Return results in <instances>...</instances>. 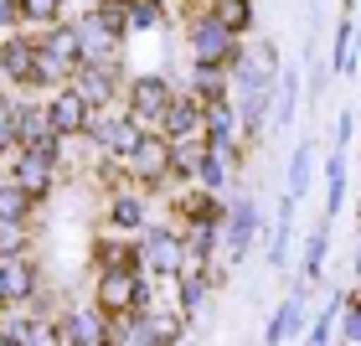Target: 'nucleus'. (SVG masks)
Wrapping results in <instances>:
<instances>
[{
  "instance_id": "obj_26",
  "label": "nucleus",
  "mask_w": 361,
  "mask_h": 346,
  "mask_svg": "<svg viewBox=\"0 0 361 346\" xmlns=\"http://www.w3.org/2000/svg\"><path fill=\"white\" fill-rule=\"evenodd\" d=\"M207 11L217 16V21H222L227 31H233V37H243V31H253V21H258V16H253V0H212Z\"/></svg>"
},
{
  "instance_id": "obj_46",
  "label": "nucleus",
  "mask_w": 361,
  "mask_h": 346,
  "mask_svg": "<svg viewBox=\"0 0 361 346\" xmlns=\"http://www.w3.org/2000/svg\"><path fill=\"white\" fill-rule=\"evenodd\" d=\"M356 346H361V341H356Z\"/></svg>"
},
{
  "instance_id": "obj_33",
  "label": "nucleus",
  "mask_w": 361,
  "mask_h": 346,
  "mask_svg": "<svg viewBox=\"0 0 361 346\" xmlns=\"http://www.w3.org/2000/svg\"><path fill=\"white\" fill-rule=\"evenodd\" d=\"M62 11H68V0H21V21L26 26H57L62 21Z\"/></svg>"
},
{
  "instance_id": "obj_2",
  "label": "nucleus",
  "mask_w": 361,
  "mask_h": 346,
  "mask_svg": "<svg viewBox=\"0 0 361 346\" xmlns=\"http://www.w3.org/2000/svg\"><path fill=\"white\" fill-rule=\"evenodd\" d=\"M186 42H191V62H202V68H238V57H243V42L212 11H196L191 16Z\"/></svg>"
},
{
  "instance_id": "obj_1",
  "label": "nucleus",
  "mask_w": 361,
  "mask_h": 346,
  "mask_svg": "<svg viewBox=\"0 0 361 346\" xmlns=\"http://www.w3.org/2000/svg\"><path fill=\"white\" fill-rule=\"evenodd\" d=\"M124 176L135 181L140 191H150V196L166 191L171 181H176L171 176V140L160 135V129H145V135L135 140V150L124 155Z\"/></svg>"
},
{
  "instance_id": "obj_17",
  "label": "nucleus",
  "mask_w": 361,
  "mask_h": 346,
  "mask_svg": "<svg viewBox=\"0 0 361 346\" xmlns=\"http://www.w3.org/2000/svg\"><path fill=\"white\" fill-rule=\"evenodd\" d=\"M62 336H68V346H104L109 341V316L104 310H68V316H57Z\"/></svg>"
},
{
  "instance_id": "obj_34",
  "label": "nucleus",
  "mask_w": 361,
  "mask_h": 346,
  "mask_svg": "<svg viewBox=\"0 0 361 346\" xmlns=\"http://www.w3.org/2000/svg\"><path fill=\"white\" fill-rule=\"evenodd\" d=\"M227 171H233V160H227L222 150H207L202 171H196V186H207V191H222V186H227Z\"/></svg>"
},
{
  "instance_id": "obj_38",
  "label": "nucleus",
  "mask_w": 361,
  "mask_h": 346,
  "mask_svg": "<svg viewBox=\"0 0 361 346\" xmlns=\"http://www.w3.org/2000/svg\"><path fill=\"white\" fill-rule=\"evenodd\" d=\"M336 336H346L351 346L361 341V305L351 300V294H346V310H341V331H336Z\"/></svg>"
},
{
  "instance_id": "obj_29",
  "label": "nucleus",
  "mask_w": 361,
  "mask_h": 346,
  "mask_svg": "<svg viewBox=\"0 0 361 346\" xmlns=\"http://www.w3.org/2000/svg\"><path fill=\"white\" fill-rule=\"evenodd\" d=\"M31 207H37V202H31L11 176L0 181V222H31Z\"/></svg>"
},
{
  "instance_id": "obj_23",
  "label": "nucleus",
  "mask_w": 361,
  "mask_h": 346,
  "mask_svg": "<svg viewBox=\"0 0 361 346\" xmlns=\"http://www.w3.org/2000/svg\"><path fill=\"white\" fill-rule=\"evenodd\" d=\"M294 104H300V73L284 68L279 83H274V124L269 129H289L294 124Z\"/></svg>"
},
{
  "instance_id": "obj_15",
  "label": "nucleus",
  "mask_w": 361,
  "mask_h": 346,
  "mask_svg": "<svg viewBox=\"0 0 361 346\" xmlns=\"http://www.w3.org/2000/svg\"><path fill=\"white\" fill-rule=\"evenodd\" d=\"M93 269L98 274H114V269H145V249H140V238H98L93 243Z\"/></svg>"
},
{
  "instance_id": "obj_40",
  "label": "nucleus",
  "mask_w": 361,
  "mask_h": 346,
  "mask_svg": "<svg viewBox=\"0 0 361 346\" xmlns=\"http://www.w3.org/2000/svg\"><path fill=\"white\" fill-rule=\"evenodd\" d=\"M351 129H356V114H341V119H336V150H346Z\"/></svg>"
},
{
  "instance_id": "obj_28",
  "label": "nucleus",
  "mask_w": 361,
  "mask_h": 346,
  "mask_svg": "<svg viewBox=\"0 0 361 346\" xmlns=\"http://www.w3.org/2000/svg\"><path fill=\"white\" fill-rule=\"evenodd\" d=\"M191 93L202 98V104H222L227 98V68H202V62H196L191 68Z\"/></svg>"
},
{
  "instance_id": "obj_21",
  "label": "nucleus",
  "mask_w": 361,
  "mask_h": 346,
  "mask_svg": "<svg viewBox=\"0 0 361 346\" xmlns=\"http://www.w3.org/2000/svg\"><path fill=\"white\" fill-rule=\"evenodd\" d=\"M207 135H191V140H171V176L176 181H196V171H202L207 160Z\"/></svg>"
},
{
  "instance_id": "obj_20",
  "label": "nucleus",
  "mask_w": 361,
  "mask_h": 346,
  "mask_svg": "<svg viewBox=\"0 0 361 346\" xmlns=\"http://www.w3.org/2000/svg\"><path fill=\"white\" fill-rule=\"evenodd\" d=\"M207 290H212V269H180L176 274V305L186 321L207 310Z\"/></svg>"
},
{
  "instance_id": "obj_36",
  "label": "nucleus",
  "mask_w": 361,
  "mask_h": 346,
  "mask_svg": "<svg viewBox=\"0 0 361 346\" xmlns=\"http://www.w3.org/2000/svg\"><path fill=\"white\" fill-rule=\"evenodd\" d=\"M31 249V222H0V258H16Z\"/></svg>"
},
{
  "instance_id": "obj_22",
  "label": "nucleus",
  "mask_w": 361,
  "mask_h": 346,
  "mask_svg": "<svg viewBox=\"0 0 361 346\" xmlns=\"http://www.w3.org/2000/svg\"><path fill=\"white\" fill-rule=\"evenodd\" d=\"M325 253H331V217H320V227L305 243V258H300V279L305 285H315V279L325 274Z\"/></svg>"
},
{
  "instance_id": "obj_32",
  "label": "nucleus",
  "mask_w": 361,
  "mask_h": 346,
  "mask_svg": "<svg viewBox=\"0 0 361 346\" xmlns=\"http://www.w3.org/2000/svg\"><path fill=\"white\" fill-rule=\"evenodd\" d=\"M21 346H68V336H62L57 316H31V321H26Z\"/></svg>"
},
{
  "instance_id": "obj_18",
  "label": "nucleus",
  "mask_w": 361,
  "mask_h": 346,
  "mask_svg": "<svg viewBox=\"0 0 361 346\" xmlns=\"http://www.w3.org/2000/svg\"><path fill=\"white\" fill-rule=\"evenodd\" d=\"M6 285H11V305H31L42 294V269L31 253H16L6 258Z\"/></svg>"
},
{
  "instance_id": "obj_10",
  "label": "nucleus",
  "mask_w": 361,
  "mask_h": 346,
  "mask_svg": "<svg viewBox=\"0 0 361 346\" xmlns=\"http://www.w3.org/2000/svg\"><path fill=\"white\" fill-rule=\"evenodd\" d=\"M140 135H145V129L129 119V114H114V109L93 114V129H88L93 150L104 155V160H124L129 150H135V140H140Z\"/></svg>"
},
{
  "instance_id": "obj_43",
  "label": "nucleus",
  "mask_w": 361,
  "mask_h": 346,
  "mask_svg": "<svg viewBox=\"0 0 361 346\" xmlns=\"http://www.w3.org/2000/svg\"><path fill=\"white\" fill-rule=\"evenodd\" d=\"M6 310H11V305H0V326H6Z\"/></svg>"
},
{
  "instance_id": "obj_13",
  "label": "nucleus",
  "mask_w": 361,
  "mask_h": 346,
  "mask_svg": "<svg viewBox=\"0 0 361 346\" xmlns=\"http://www.w3.org/2000/svg\"><path fill=\"white\" fill-rule=\"evenodd\" d=\"M109 227H114V233L140 238L145 227H150V191H140L135 181H129V186H119V191L109 196Z\"/></svg>"
},
{
  "instance_id": "obj_6",
  "label": "nucleus",
  "mask_w": 361,
  "mask_h": 346,
  "mask_svg": "<svg viewBox=\"0 0 361 346\" xmlns=\"http://www.w3.org/2000/svg\"><path fill=\"white\" fill-rule=\"evenodd\" d=\"M62 140L52 114H47V104H21L16 109V150H37V155H52L62 166Z\"/></svg>"
},
{
  "instance_id": "obj_11",
  "label": "nucleus",
  "mask_w": 361,
  "mask_h": 346,
  "mask_svg": "<svg viewBox=\"0 0 361 346\" xmlns=\"http://www.w3.org/2000/svg\"><path fill=\"white\" fill-rule=\"evenodd\" d=\"M11 181L31 196V202H47V196L57 191V160L52 155H37V150H16Z\"/></svg>"
},
{
  "instance_id": "obj_5",
  "label": "nucleus",
  "mask_w": 361,
  "mask_h": 346,
  "mask_svg": "<svg viewBox=\"0 0 361 346\" xmlns=\"http://www.w3.org/2000/svg\"><path fill=\"white\" fill-rule=\"evenodd\" d=\"M42 62H47V73L57 78V83H73V73L83 68V37H78V21H57V26H47L42 37Z\"/></svg>"
},
{
  "instance_id": "obj_14",
  "label": "nucleus",
  "mask_w": 361,
  "mask_h": 346,
  "mask_svg": "<svg viewBox=\"0 0 361 346\" xmlns=\"http://www.w3.org/2000/svg\"><path fill=\"white\" fill-rule=\"evenodd\" d=\"M202 119H207L202 98H196V93H176L171 109H166V119H160V135H166V140H191V135H202Z\"/></svg>"
},
{
  "instance_id": "obj_7",
  "label": "nucleus",
  "mask_w": 361,
  "mask_h": 346,
  "mask_svg": "<svg viewBox=\"0 0 361 346\" xmlns=\"http://www.w3.org/2000/svg\"><path fill=\"white\" fill-rule=\"evenodd\" d=\"M140 249H145V269H150L155 279H176L180 269H186V243H180L176 227L166 222H150L140 233Z\"/></svg>"
},
{
  "instance_id": "obj_42",
  "label": "nucleus",
  "mask_w": 361,
  "mask_h": 346,
  "mask_svg": "<svg viewBox=\"0 0 361 346\" xmlns=\"http://www.w3.org/2000/svg\"><path fill=\"white\" fill-rule=\"evenodd\" d=\"M351 269H356V285H361V253H356V263H351Z\"/></svg>"
},
{
  "instance_id": "obj_4",
  "label": "nucleus",
  "mask_w": 361,
  "mask_h": 346,
  "mask_svg": "<svg viewBox=\"0 0 361 346\" xmlns=\"http://www.w3.org/2000/svg\"><path fill=\"white\" fill-rule=\"evenodd\" d=\"M171 98H176V83H171L166 73H135V78L124 83V114H129L140 129H160Z\"/></svg>"
},
{
  "instance_id": "obj_35",
  "label": "nucleus",
  "mask_w": 361,
  "mask_h": 346,
  "mask_svg": "<svg viewBox=\"0 0 361 346\" xmlns=\"http://www.w3.org/2000/svg\"><path fill=\"white\" fill-rule=\"evenodd\" d=\"M16 109H21V98H11L0 88V160L16 150Z\"/></svg>"
},
{
  "instance_id": "obj_8",
  "label": "nucleus",
  "mask_w": 361,
  "mask_h": 346,
  "mask_svg": "<svg viewBox=\"0 0 361 346\" xmlns=\"http://www.w3.org/2000/svg\"><path fill=\"white\" fill-rule=\"evenodd\" d=\"M73 88L93 104V114H104L124 98V68L119 62H83V68L73 73Z\"/></svg>"
},
{
  "instance_id": "obj_41",
  "label": "nucleus",
  "mask_w": 361,
  "mask_h": 346,
  "mask_svg": "<svg viewBox=\"0 0 361 346\" xmlns=\"http://www.w3.org/2000/svg\"><path fill=\"white\" fill-rule=\"evenodd\" d=\"M0 305H11V285H6V258H0Z\"/></svg>"
},
{
  "instance_id": "obj_16",
  "label": "nucleus",
  "mask_w": 361,
  "mask_h": 346,
  "mask_svg": "<svg viewBox=\"0 0 361 346\" xmlns=\"http://www.w3.org/2000/svg\"><path fill=\"white\" fill-rule=\"evenodd\" d=\"M227 207H233V202H222V191H207V186H196V191H180V196H176L180 222H207V227H222V222H227Z\"/></svg>"
},
{
  "instance_id": "obj_31",
  "label": "nucleus",
  "mask_w": 361,
  "mask_h": 346,
  "mask_svg": "<svg viewBox=\"0 0 361 346\" xmlns=\"http://www.w3.org/2000/svg\"><path fill=\"white\" fill-rule=\"evenodd\" d=\"M166 6L171 0H129V37L135 31H160L166 26Z\"/></svg>"
},
{
  "instance_id": "obj_19",
  "label": "nucleus",
  "mask_w": 361,
  "mask_h": 346,
  "mask_svg": "<svg viewBox=\"0 0 361 346\" xmlns=\"http://www.w3.org/2000/svg\"><path fill=\"white\" fill-rule=\"evenodd\" d=\"M305 331V290H294L284 305L269 316V331H264V346H284L289 336Z\"/></svg>"
},
{
  "instance_id": "obj_37",
  "label": "nucleus",
  "mask_w": 361,
  "mask_h": 346,
  "mask_svg": "<svg viewBox=\"0 0 361 346\" xmlns=\"http://www.w3.org/2000/svg\"><path fill=\"white\" fill-rule=\"evenodd\" d=\"M155 336H160V346H180V336H186V316H166V310H155Z\"/></svg>"
},
{
  "instance_id": "obj_12",
  "label": "nucleus",
  "mask_w": 361,
  "mask_h": 346,
  "mask_svg": "<svg viewBox=\"0 0 361 346\" xmlns=\"http://www.w3.org/2000/svg\"><path fill=\"white\" fill-rule=\"evenodd\" d=\"M258 207L248 202V196H238L233 207H227V222H222V253L233 258V263H243L248 258V249H253V238H258Z\"/></svg>"
},
{
  "instance_id": "obj_25",
  "label": "nucleus",
  "mask_w": 361,
  "mask_h": 346,
  "mask_svg": "<svg viewBox=\"0 0 361 346\" xmlns=\"http://www.w3.org/2000/svg\"><path fill=\"white\" fill-rule=\"evenodd\" d=\"M341 207H346V150H336L325 160V217L336 222Z\"/></svg>"
},
{
  "instance_id": "obj_44",
  "label": "nucleus",
  "mask_w": 361,
  "mask_h": 346,
  "mask_svg": "<svg viewBox=\"0 0 361 346\" xmlns=\"http://www.w3.org/2000/svg\"><path fill=\"white\" fill-rule=\"evenodd\" d=\"M0 346H11V341H6V336H0Z\"/></svg>"
},
{
  "instance_id": "obj_3",
  "label": "nucleus",
  "mask_w": 361,
  "mask_h": 346,
  "mask_svg": "<svg viewBox=\"0 0 361 346\" xmlns=\"http://www.w3.org/2000/svg\"><path fill=\"white\" fill-rule=\"evenodd\" d=\"M0 78H6L11 88H26V93L57 83V78L47 73V62H42L37 37H21V31H11V37L0 42Z\"/></svg>"
},
{
  "instance_id": "obj_30",
  "label": "nucleus",
  "mask_w": 361,
  "mask_h": 346,
  "mask_svg": "<svg viewBox=\"0 0 361 346\" xmlns=\"http://www.w3.org/2000/svg\"><path fill=\"white\" fill-rule=\"evenodd\" d=\"M341 310H346V294H331V300H325V310L315 321H310V346H331V336H336V321H341Z\"/></svg>"
},
{
  "instance_id": "obj_45",
  "label": "nucleus",
  "mask_w": 361,
  "mask_h": 346,
  "mask_svg": "<svg viewBox=\"0 0 361 346\" xmlns=\"http://www.w3.org/2000/svg\"><path fill=\"white\" fill-rule=\"evenodd\" d=\"M356 222H361V207H356Z\"/></svg>"
},
{
  "instance_id": "obj_24",
  "label": "nucleus",
  "mask_w": 361,
  "mask_h": 346,
  "mask_svg": "<svg viewBox=\"0 0 361 346\" xmlns=\"http://www.w3.org/2000/svg\"><path fill=\"white\" fill-rule=\"evenodd\" d=\"M294 207H300V196L284 191V202H279V222H274V243H269V263L274 269H284L289 263V227H294Z\"/></svg>"
},
{
  "instance_id": "obj_39",
  "label": "nucleus",
  "mask_w": 361,
  "mask_h": 346,
  "mask_svg": "<svg viewBox=\"0 0 361 346\" xmlns=\"http://www.w3.org/2000/svg\"><path fill=\"white\" fill-rule=\"evenodd\" d=\"M16 26H26L21 21V0H0V31H16Z\"/></svg>"
},
{
  "instance_id": "obj_47",
  "label": "nucleus",
  "mask_w": 361,
  "mask_h": 346,
  "mask_svg": "<svg viewBox=\"0 0 361 346\" xmlns=\"http://www.w3.org/2000/svg\"><path fill=\"white\" fill-rule=\"evenodd\" d=\"M104 346H109V341H104Z\"/></svg>"
},
{
  "instance_id": "obj_27",
  "label": "nucleus",
  "mask_w": 361,
  "mask_h": 346,
  "mask_svg": "<svg viewBox=\"0 0 361 346\" xmlns=\"http://www.w3.org/2000/svg\"><path fill=\"white\" fill-rule=\"evenodd\" d=\"M310 176H315V145L300 140V145H294V155H289V196H300V202H305Z\"/></svg>"
},
{
  "instance_id": "obj_9",
  "label": "nucleus",
  "mask_w": 361,
  "mask_h": 346,
  "mask_svg": "<svg viewBox=\"0 0 361 346\" xmlns=\"http://www.w3.org/2000/svg\"><path fill=\"white\" fill-rule=\"evenodd\" d=\"M47 114H52V124H57L62 140H83L93 129V104L73 83H57L52 93H47Z\"/></svg>"
}]
</instances>
